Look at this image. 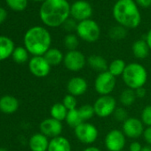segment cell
Here are the masks:
<instances>
[{
  "label": "cell",
  "mask_w": 151,
  "mask_h": 151,
  "mask_svg": "<svg viewBox=\"0 0 151 151\" xmlns=\"http://www.w3.org/2000/svg\"><path fill=\"white\" fill-rule=\"evenodd\" d=\"M70 14V6L67 0H45L40 9L42 22L49 27L62 25Z\"/></svg>",
  "instance_id": "1"
},
{
  "label": "cell",
  "mask_w": 151,
  "mask_h": 151,
  "mask_svg": "<svg viewBox=\"0 0 151 151\" xmlns=\"http://www.w3.org/2000/svg\"><path fill=\"white\" fill-rule=\"evenodd\" d=\"M113 15L124 28L134 29L140 23V14L133 0H118L114 6Z\"/></svg>",
  "instance_id": "2"
},
{
  "label": "cell",
  "mask_w": 151,
  "mask_h": 151,
  "mask_svg": "<svg viewBox=\"0 0 151 151\" xmlns=\"http://www.w3.org/2000/svg\"><path fill=\"white\" fill-rule=\"evenodd\" d=\"M52 38L50 33L42 27H34L28 30L24 44L28 52L34 56H43L50 49Z\"/></svg>",
  "instance_id": "3"
},
{
  "label": "cell",
  "mask_w": 151,
  "mask_h": 151,
  "mask_svg": "<svg viewBox=\"0 0 151 151\" xmlns=\"http://www.w3.org/2000/svg\"><path fill=\"white\" fill-rule=\"evenodd\" d=\"M122 78L127 88L135 91L138 88L144 87L147 80V72L143 65L132 62L126 65Z\"/></svg>",
  "instance_id": "4"
},
{
  "label": "cell",
  "mask_w": 151,
  "mask_h": 151,
  "mask_svg": "<svg viewBox=\"0 0 151 151\" xmlns=\"http://www.w3.org/2000/svg\"><path fill=\"white\" fill-rule=\"evenodd\" d=\"M78 36L84 41L93 43L97 41L101 36V29L99 25L92 20H86L80 22L77 27Z\"/></svg>",
  "instance_id": "5"
},
{
  "label": "cell",
  "mask_w": 151,
  "mask_h": 151,
  "mask_svg": "<svg viewBox=\"0 0 151 151\" xmlns=\"http://www.w3.org/2000/svg\"><path fill=\"white\" fill-rule=\"evenodd\" d=\"M116 79L108 70L99 73L94 81V88L96 93L100 95H110L115 90Z\"/></svg>",
  "instance_id": "6"
},
{
  "label": "cell",
  "mask_w": 151,
  "mask_h": 151,
  "mask_svg": "<svg viewBox=\"0 0 151 151\" xmlns=\"http://www.w3.org/2000/svg\"><path fill=\"white\" fill-rule=\"evenodd\" d=\"M75 136L81 143L91 145L96 141L99 136V131L95 125L88 122H83L74 129Z\"/></svg>",
  "instance_id": "7"
},
{
  "label": "cell",
  "mask_w": 151,
  "mask_h": 151,
  "mask_svg": "<svg viewBox=\"0 0 151 151\" xmlns=\"http://www.w3.org/2000/svg\"><path fill=\"white\" fill-rule=\"evenodd\" d=\"M95 115L101 118L108 117L115 112L116 109V101L111 95L100 96L93 103Z\"/></svg>",
  "instance_id": "8"
},
{
  "label": "cell",
  "mask_w": 151,
  "mask_h": 151,
  "mask_svg": "<svg viewBox=\"0 0 151 151\" xmlns=\"http://www.w3.org/2000/svg\"><path fill=\"white\" fill-rule=\"evenodd\" d=\"M87 63L86 56L78 50L68 51L64 55L63 64L65 68L72 72H78L82 70Z\"/></svg>",
  "instance_id": "9"
},
{
  "label": "cell",
  "mask_w": 151,
  "mask_h": 151,
  "mask_svg": "<svg viewBox=\"0 0 151 151\" xmlns=\"http://www.w3.org/2000/svg\"><path fill=\"white\" fill-rule=\"evenodd\" d=\"M126 143V137L123 131L112 129L109 131L104 139V144L109 151H122Z\"/></svg>",
  "instance_id": "10"
},
{
  "label": "cell",
  "mask_w": 151,
  "mask_h": 151,
  "mask_svg": "<svg viewBox=\"0 0 151 151\" xmlns=\"http://www.w3.org/2000/svg\"><path fill=\"white\" fill-rule=\"evenodd\" d=\"M122 131L125 137L129 139H138L143 135L145 128L140 119L136 117H128L123 123Z\"/></svg>",
  "instance_id": "11"
},
{
  "label": "cell",
  "mask_w": 151,
  "mask_h": 151,
  "mask_svg": "<svg viewBox=\"0 0 151 151\" xmlns=\"http://www.w3.org/2000/svg\"><path fill=\"white\" fill-rule=\"evenodd\" d=\"M51 67L44 56H34L29 63V71L37 78H45L48 76Z\"/></svg>",
  "instance_id": "12"
},
{
  "label": "cell",
  "mask_w": 151,
  "mask_h": 151,
  "mask_svg": "<svg viewBox=\"0 0 151 151\" xmlns=\"http://www.w3.org/2000/svg\"><path fill=\"white\" fill-rule=\"evenodd\" d=\"M39 127H40L41 133L46 136L47 138H51V139L60 136L63 129V125L61 122L52 117L43 120Z\"/></svg>",
  "instance_id": "13"
},
{
  "label": "cell",
  "mask_w": 151,
  "mask_h": 151,
  "mask_svg": "<svg viewBox=\"0 0 151 151\" xmlns=\"http://www.w3.org/2000/svg\"><path fill=\"white\" fill-rule=\"evenodd\" d=\"M93 14V8L91 5L83 0L75 2L70 7V14L75 19L80 22L88 20Z\"/></svg>",
  "instance_id": "14"
},
{
  "label": "cell",
  "mask_w": 151,
  "mask_h": 151,
  "mask_svg": "<svg viewBox=\"0 0 151 151\" xmlns=\"http://www.w3.org/2000/svg\"><path fill=\"white\" fill-rule=\"evenodd\" d=\"M88 88V84L86 80L82 77H73L67 84V91L68 94L75 97L84 95Z\"/></svg>",
  "instance_id": "15"
},
{
  "label": "cell",
  "mask_w": 151,
  "mask_h": 151,
  "mask_svg": "<svg viewBox=\"0 0 151 151\" xmlns=\"http://www.w3.org/2000/svg\"><path fill=\"white\" fill-rule=\"evenodd\" d=\"M49 140L46 136L42 133H36L29 139V147L31 151H47Z\"/></svg>",
  "instance_id": "16"
},
{
  "label": "cell",
  "mask_w": 151,
  "mask_h": 151,
  "mask_svg": "<svg viewBox=\"0 0 151 151\" xmlns=\"http://www.w3.org/2000/svg\"><path fill=\"white\" fill-rule=\"evenodd\" d=\"M71 149L69 140L63 136H58L51 139L47 151H71Z\"/></svg>",
  "instance_id": "17"
},
{
  "label": "cell",
  "mask_w": 151,
  "mask_h": 151,
  "mask_svg": "<svg viewBox=\"0 0 151 151\" xmlns=\"http://www.w3.org/2000/svg\"><path fill=\"white\" fill-rule=\"evenodd\" d=\"M19 108V101L16 98L6 95L0 99V110L6 114H13Z\"/></svg>",
  "instance_id": "18"
},
{
  "label": "cell",
  "mask_w": 151,
  "mask_h": 151,
  "mask_svg": "<svg viewBox=\"0 0 151 151\" xmlns=\"http://www.w3.org/2000/svg\"><path fill=\"white\" fill-rule=\"evenodd\" d=\"M87 64L89 65V67L99 72H105L108 70L109 65L107 60H105V58H103L101 55H91L87 58Z\"/></svg>",
  "instance_id": "19"
},
{
  "label": "cell",
  "mask_w": 151,
  "mask_h": 151,
  "mask_svg": "<svg viewBox=\"0 0 151 151\" xmlns=\"http://www.w3.org/2000/svg\"><path fill=\"white\" fill-rule=\"evenodd\" d=\"M132 50L133 55L137 59H139V60H143L147 58L150 51L146 40H143V39L135 41L132 45Z\"/></svg>",
  "instance_id": "20"
},
{
  "label": "cell",
  "mask_w": 151,
  "mask_h": 151,
  "mask_svg": "<svg viewBox=\"0 0 151 151\" xmlns=\"http://www.w3.org/2000/svg\"><path fill=\"white\" fill-rule=\"evenodd\" d=\"M14 51V42L6 37H0V60L7 59Z\"/></svg>",
  "instance_id": "21"
},
{
  "label": "cell",
  "mask_w": 151,
  "mask_h": 151,
  "mask_svg": "<svg viewBox=\"0 0 151 151\" xmlns=\"http://www.w3.org/2000/svg\"><path fill=\"white\" fill-rule=\"evenodd\" d=\"M45 59L51 66H58L63 62L64 55L63 53L56 48H50L44 55Z\"/></svg>",
  "instance_id": "22"
},
{
  "label": "cell",
  "mask_w": 151,
  "mask_h": 151,
  "mask_svg": "<svg viewBox=\"0 0 151 151\" xmlns=\"http://www.w3.org/2000/svg\"><path fill=\"white\" fill-rule=\"evenodd\" d=\"M68 110L66 109V107L62 104V102H57L53 104L50 109L51 117L54 118L58 121H64L67 117Z\"/></svg>",
  "instance_id": "23"
},
{
  "label": "cell",
  "mask_w": 151,
  "mask_h": 151,
  "mask_svg": "<svg viewBox=\"0 0 151 151\" xmlns=\"http://www.w3.org/2000/svg\"><path fill=\"white\" fill-rule=\"evenodd\" d=\"M126 65L127 64L124 62V60H123L121 59H116L109 64L108 71L111 75H113L115 78H116V77H119V76L123 75V73L126 68Z\"/></svg>",
  "instance_id": "24"
},
{
  "label": "cell",
  "mask_w": 151,
  "mask_h": 151,
  "mask_svg": "<svg viewBox=\"0 0 151 151\" xmlns=\"http://www.w3.org/2000/svg\"><path fill=\"white\" fill-rule=\"evenodd\" d=\"M67 124L75 129L77 126H78L80 124H82L84 122L80 113H79V110L78 109H73V110H69L68 112V115H67V117L65 119Z\"/></svg>",
  "instance_id": "25"
},
{
  "label": "cell",
  "mask_w": 151,
  "mask_h": 151,
  "mask_svg": "<svg viewBox=\"0 0 151 151\" xmlns=\"http://www.w3.org/2000/svg\"><path fill=\"white\" fill-rule=\"evenodd\" d=\"M136 98L137 96H136L135 91L130 88H126L121 93L119 96V101L123 106L129 107V106H132L135 102Z\"/></svg>",
  "instance_id": "26"
},
{
  "label": "cell",
  "mask_w": 151,
  "mask_h": 151,
  "mask_svg": "<svg viewBox=\"0 0 151 151\" xmlns=\"http://www.w3.org/2000/svg\"><path fill=\"white\" fill-rule=\"evenodd\" d=\"M127 31L124 27L119 25V26H115L109 29V35L111 39L113 40H121L124 39L126 37Z\"/></svg>",
  "instance_id": "27"
},
{
  "label": "cell",
  "mask_w": 151,
  "mask_h": 151,
  "mask_svg": "<svg viewBox=\"0 0 151 151\" xmlns=\"http://www.w3.org/2000/svg\"><path fill=\"white\" fill-rule=\"evenodd\" d=\"M78 110H79V113H80V115H81V116H82L84 122L92 119V118L93 117V116L95 115L93 106V105H90V104L82 105V106L78 109Z\"/></svg>",
  "instance_id": "28"
},
{
  "label": "cell",
  "mask_w": 151,
  "mask_h": 151,
  "mask_svg": "<svg viewBox=\"0 0 151 151\" xmlns=\"http://www.w3.org/2000/svg\"><path fill=\"white\" fill-rule=\"evenodd\" d=\"M13 58L15 62L17 63H24L27 61L29 55H28V51L27 49L23 47H17L14 49L13 52Z\"/></svg>",
  "instance_id": "29"
},
{
  "label": "cell",
  "mask_w": 151,
  "mask_h": 151,
  "mask_svg": "<svg viewBox=\"0 0 151 151\" xmlns=\"http://www.w3.org/2000/svg\"><path fill=\"white\" fill-rule=\"evenodd\" d=\"M79 45V41L78 37L74 34H68L64 38V45L68 51L77 50Z\"/></svg>",
  "instance_id": "30"
},
{
  "label": "cell",
  "mask_w": 151,
  "mask_h": 151,
  "mask_svg": "<svg viewBox=\"0 0 151 151\" xmlns=\"http://www.w3.org/2000/svg\"><path fill=\"white\" fill-rule=\"evenodd\" d=\"M62 104L69 111V110H73V109H77L78 101H77V98H76L75 96H73L71 94H67L62 100Z\"/></svg>",
  "instance_id": "31"
},
{
  "label": "cell",
  "mask_w": 151,
  "mask_h": 151,
  "mask_svg": "<svg viewBox=\"0 0 151 151\" xmlns=\"http://www.w3.org/2000/svg\"><path fill=\"white\" fill-rule=\"evenodd\" d=\"M140 120L144 125L151 126V104L147 105L141 111Z\"/></svg>",
  "instance_id": "32"
},
{
  "label": "cell",
  "mask_w": 151,
  "mask_h": 151,
  "mask_svg": "<svg viewBox=\"0 0 151 151\" xmlns=\"http://www.w3.org/2000/svg\"><path fill=\"white\" fill-rule=\"evenodd\" d=\"M9 6L16 11H22L27 6V0H6Z\"/></svg>",
  "instance_id": "33"
},
{
  "label": "cell",
  "mask_w": 151,
  "mask_h": 151,
  "mask_svg": "<svg viewBox=\"0 0 151 151\" xmlns=\"http://www.w3.org/2000/svg\"><path fill=\"white\" fill-rule=\"evenodd\" d=\"M113 116L117 122L124 123L128 118V113L124 108H116L113 113Z\"/></svg>",
  "instance_id": "34"
},
{
  "label": "cell",
  "mask_w": 151,
  "mask_h": 151,
  "mask_svg": "<svg viewBox=\"0 0 151 151\" xmlns=\"http://www.w3.org/2000/svg\"><path fill=\"white\" fill-rule=\"evenodd\" d=\"M62 25H63L64 29L68 31V32H71L73 30H77V27H78V24L76 23V22L73 19L66 20V22Z\"/></svg>",
  "instance_id": "35"
},
{
  "label": "cell",
  "mask_w": 151,
  "mask_h": 151,
  "mask_svg": "<svg viewBox=\"0 0 151 151\" xmlns=\"http://www.w3.org/2000/svg\"><path fill=\"white\" fill-rule=\"evenodd\" d=\"M143 138L147 145L151 146V126H148L145 129L143 132Z\"/></svg>",
  "instance_id": "36"
},
{
  "label": "cell",
  "mask_w": 151,
  "mask_h": 151,
  "mask_svg": "<svg viewBox=\"0 0 151 151\" xmlns=\"http://www.w3.org/2000/svg\"><path fill=\"white\" fill-rule=\"evenodd\" d=\"M142 145L139 141H132L129 146V151H141Z\"/></svg>",
  "instance_id": "37"
},
{
  "label": "cell",
  "mask_w": 151,
  "mask_h": 151,
  "mask_svg": "<svg viewBox=\"0 0 151 151\" xmlns=\"http://www.w3.org/2000/svg\"><path fill=\"white\" fill-rule=\"evenodd\" d=\"M135 93H136L137 98H143L146 96V90L144 87H140L135 90Z\"/></svg>",
  "instance_id": "38"
},
{
  "label": "cell",
  "mask_w": 151,
  "mask_h": 151,
  "mask_svg": "<svg viewBox=\"0 0 151 151\" xmlns=\"http://www.w3.org/2000/svg\"><path fill=\"white\" fill-rule=\"evenodd\" d=\"M136 2L142 7H148L151 6V0H136Z\"/></svg>",
  "instance_id": "39"
},
{
  "label": "cell",
  "mask_w": 151,
  "mask_h": 151,
  "mask_svg": "<svg viewBox=\"0 0 151 151\" xmlns=\"http://www.w3.org/2000/svg\"><path fill=\"white\" fill-rule=\"evenodd\" d=\"M6 18V12L5 9L0 8V23L3 22Z\"/></svg>",
  "instance_id": "40"
},
{
  "label": "cell",
  "mask_w": 151,
  "mask_h": 151,
  "mask_svg": "<svg viewBox=\"0 0 151 151\" xmlns=\"http://www.w3.org/2000/svg\"><path fill=\"white\" fill-rule=\"evenodd\" d=\"M146 42L149 47V49L151 50V29L147 32V37H146Z\"/></svg>",
  "instance_id": "41"
},
{
  "label": "cell",
  "mask_w": 151,
  "mask_h": 151,
  "mask_svg": "<svg viewBox=\"0 0 151 151\" xmlns=\"http://www.w3.org/2000/svg\"><path fill=\"white\" fill-rule=\"evenodd\" d=\"M83 151H101L99 147H94V146H89L87 147H86Z\"/></svg>",
  "instance_id": "42"
},
{
  "label": "cell",
  "mask_w": 151,
  "mask_h": 151,
  "mask_svg": "<svg viewBox=\"0 0 151 151\" xmlns=\"http://www.w3.org/2000/svg\"><path fill=\"white\" fill-rule=\"evenodd\" d=\"M141 151H151V146H149V145L144 146V147H142Z\"/></svg>",
  "instance_id": "43"
},
{
  "label": "cell",
  "mask_w": 151,
  "mask_h": 151,
  "mask_svg": "<svg viewBox=\"0 0 151 151\" xmlns=\"http://www.w3.org/2000/svg\"><path fill=\"white\" fill-rule=\"evenodd\" d=\"M0 151H8V150H7V149H6V148L1 147V148H0Z\"/></svg>",
  "instance_id": "44"
},
{
  "label": "cell",
  "mask_w": 151,
  "mask_h": 151,
  "mask_svg": "<svg viewBox=\"0 0 151 151\" xmlns=\"http://www.w3.org/2000/svg\"><path fill=\"white\" fill-rule=\"evenodd\" d=\"M36 1H44V0H36Z\"/></svg>",
  "instance_id": "45"
},
{
  "label": "cell",
  "mask_w": 151,
  "mask_h": 151,
  "mask_svg": "<svg viewBox=\"0 0 151 151\" xmlns=\"http://www.w3.org/2000/svg\"><path fill=\"white\" fill-rule=\"evenodd\" d=\"M122 151H125V150H122Z\"/></svg>",
  "instance_id": "46"
}]
</instances>
